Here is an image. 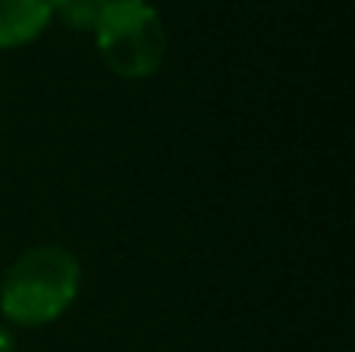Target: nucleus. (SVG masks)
I'll use <instances>...</instances> for the list:
<instances>
[{
  "label": "nucleus",
  "mask_w": 355,
  "mask_h": 352,
  "mask_svg": "<svg viewBox=\"0 0 355 352\" xmlns=\"http://www.w3.org/2000/svg\"><path fill=\"white\" fill-rule=\"evenodd\" d=\"M0 352H16V337H12L10 328L0 324Z\"/></svg>",
  "instance_id": "5"
},
{
  "label": "nucleus",
  "mask_w": 355,
  "mask_h": 352,
  "mask_svg": "<svg viewBox=\"0 0 355 352\" xmlns=\"http://www.w3.org/2000/svg\"><path fill=\"white\" fill-rule=\"evenodd\" d=\"M50 22V0H0V50H16L37 41Z\"/></svg>",
  "instance_id": "3"
},
{
  "label": "nucleus",
  "mask_w": 355,
  "mask_h": 352,
  "mask_svg": "<svg viewBox=\"0 0 355 352\" xmlns=\"http://www.w3.org/2000/svg\"><path fill=\"white\" fill-rule=\"evenodd\" d=\"M100 60L125 81H144L166 62L168 35L150 0H106L94 28Z\"/></svg>",
  "instance_id": "2"
},
{
  "label": "nucleus",
  "mask_w": 355,
  "mask_h": 352,
  "mask_svg": "<svg viewBox=\"0 0 355 352\" xmlns=\"http://www.w3.org/2000/svg\"><path fill=\"white\" fill-rule=\"evenodd\" d=\"M81 290V262L72 249L31 247L0 281V315L16 328H44L72 309Z\"/></svg>",
  "instance_id": "1"
},
{
  "label": "nucleus",
  "mask_w": 355,
  "mask_h": 352,
  "mask_svg": "<svg viewBox=\"0 0 355 352\" xmlns=\"http://www.w3.org/2000/svg\"><path fill=\"white\" fill-rule=\"evenodd\" d=\"M103 6L106 0H50L53 16H60V22L69 31H91V35L100 22Z\"/></svg>",
  "instance_id": "4"
}]
</instances>
